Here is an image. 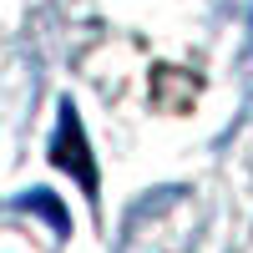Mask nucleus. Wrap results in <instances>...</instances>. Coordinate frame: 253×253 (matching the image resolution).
Here are the masks:
<instances>
[{"mask_svg":"<svg viewBox=\"0 0 253 253\" xmlns=\"http://www.w3.org/2000/svg\"><path fill=\"white\" fill-rule=\"evenodd\" d=\"M26 208H36V213H41V218H46V223L56 228V233H66V208H61V203H51V198L31 193V198H26Z\"/></svg>","mask_w":253,"mask_h":253,"instance_id":"2","label":"nucleus"},{"mask_svg":"<svg viewBox=\"0 0 253 253\" xmlns=\"http://www.w3.org/2000/svg\"><path fill=\"white\" fill-rule=\"evenodd\" d=\"M51 162L66 167V172H76V182L86 187V198L96 203V167H91V157H86V132H81L71 101L61 107V126H56V137H51Z\"/></svg>","mask_w":253,"mask_h":253,"instance_id":"1","label":"nucleus"}]
</instances>
